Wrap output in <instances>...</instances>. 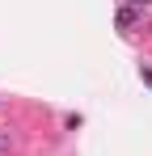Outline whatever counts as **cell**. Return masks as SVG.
Returning <instances> with one entry per match:
<instances>
[{"instance_id":"cell-1","label":"cell","mask_w":152,"mask_h":156,"mask_svg":"<svg viewBox=\"0 0 152 156\" xmlns=\"http://www.w3.org/2000/svg\"><path fill=\"white\" fill-rule=\"evenodd\" d=\"M135 21H139V13H135L131 4H127V9H118V26H123V30H131Z\"/></svg>"},{"instance_id":"cell-3","label":"cell","mask_w":152,"mask_h":156,"mask_svg":"<svg viewBox=\"0 0 152 156\" xmlns=\"http://www.w3.org/2000/svg\"><path fill=\"white\" fill-rule=\"evenodd\" d=\"M131 4H148V0H131Z\"/></svg>"},{"instance_id":"cell-2","label":"cell","mask_w":152,"mask_h":156,"mask_svg":"<svg viewBox=\"0 0 152 156\" xmlns=\"http://www.w3.org/2000/svg\"><path fill=\"white\" fill-rule=\"evenodd\" d=\"M9 144H13V135H9V131H0V152H9Z\"/></svg>"}]
</instances>
